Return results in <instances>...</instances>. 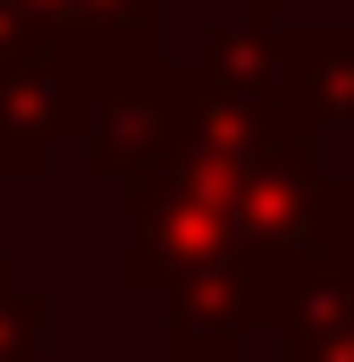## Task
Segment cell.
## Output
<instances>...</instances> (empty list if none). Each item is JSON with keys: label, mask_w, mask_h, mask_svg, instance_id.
Listing matches in <instances>:
<instances>
[{"label": "cell", "mask_w": 354, "mask_h": 362, "mask_svg": "<svg viewBox=\"0 0 354 362\" xmlns=\"http://www.w3.org/2000/svg\"><path fill=\"white\" fill-rule=\"evenodd\" d=\"M270 329L253 270L228 262V270L185 278L177 295H161V362H245V337Z\"/></svg>", "instance_id": "6da1fadb"}, {"label": "cell", "mask_w": 354, "mask_h": 362, "mask_svg": "<svg viewBox=\"0 0 354 362\" xmlns=\"http://www.w3.org/2000/svg\"><path fill=\"white\" fill-rule=\"evenodd\" d=\"M278 362H354V278L321 270L287 295V320H278Z\"/></svg>", "instance_id": "7a4b0ae2"}, {"label": "cell", "mask_w": 354, "mask_h": 362, "mask_svg": "<svg viewBox=\"0 0 354 362\" xmlns=\"http://www.w3.org/2000/svg\"><path fill=\"white\" fill-rule=\"evenodd\" d=\"M287 76H295V101H304L312 127H321V118H346L354 127V51L338 34L312 25V42H287Z\"/></svg>", "instance_id": "3957f363"}, {"label": "cell", "mask_w": 354, "mask_h": 362, "mask_svg": "<svg viewBox=\"0 0 354 362\" xmlns=\"http://www.w3.org/2000/svg\"><path fill=\"white\" fill-rule=\"evenodd\" d=\"M42 337H51V295L25 286L17 262L0 253V362H42Z\"/></svg>", "instance_id": "277c9868"}, {"label": "cell", "mask_w": 354, "mask_h": 362, "mask_svg": "<svg viewBox=\"0 0 354 362\" xmlns=\"http://www.w3.org/2000/svg\"><path fill=\"white\" fill-rule=\"evenodd\" d=\"M321 262L354 278V177L329 185V245H321Z\"/></svg>", "instance_id": "5b68a950"}]
</instances>
